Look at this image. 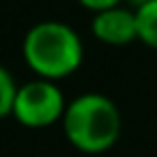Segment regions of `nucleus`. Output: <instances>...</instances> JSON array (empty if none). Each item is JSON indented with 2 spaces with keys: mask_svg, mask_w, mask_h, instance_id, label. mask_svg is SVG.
<instances>
[{
  "mask_svg": "<svg viewBox=\"0 0 157 157\" xmlns=\"http://www.w3.org/2000/svg\"><path fill=\"white\" fill-rule=\"evenodd\" d=\"M23 63L37 78L63 81L83 65V39L65 21H39L21 42Z\"/></svg>",
  "mask_w": 157,
  "mask_h": 157,
  "instance_id": "1",
  "label": "nucleus"
},
{
  "mask_svg": "<svg viewBox=\"0 0 157 157\" xmlns=\"http://www.w3.org/2000/svg\"><path fill=\"white\" fill-rule=\"evenodd\" d=\"M60 127L67 143L78 152L102 155L118 143L123 118L111 97L102 93H83L67 102Z\"/></svg>",
  "mask_w": 157,
  "mask_h": 157,
  "instance_id": "2",
  "label": "nucleus"
},
{
  "mask_svg": "<svg viewBox=\"0 0 157 157\" xmlns=\"http://www.w3.org/2000/svg\"><path fill=\"white\" fill-rule=\"evenodd\" d=\"M67 109V99L60 86L49 78H30L19 86L12 109V118L25 129H46L60 123Z\"/></svg>",
  "mask_w": 157,
  "mask_h": 157,
  "instance_id": "3",
  "label": "nucleus"
},
{
  "mask_svg": "<svg viewBox=\"0 0 157 157\" xmlns=\"http://www.w3.org/2000/svg\"><path fill=\"white\" fill-rule=\"evenodd\" d=\"M90 33L97 42L106 46H127L139 42V25H136V10L127 5H118L93 14Z\"/></svg>",
  "mask_w": 157,
  "mask_h": 157,
  "instance_id": "4",
  "label": "nucleus"
},
{
  "mask_svg": "<svg viewBox=\"0 0 157 157\" xmlns=\"http://www.w3.org/2000/svg\"><path fill=\"white\" fill-rule=\"evenodd\" d=\"M136 10V25H139V42L148 49L157 51V0H150Z\"/></svg>",
  "mask_w": 157,
  "mask_h": 157,
  "instance_id": "5",
  "label": "nucleus"
},
{
  "mask_svg": "<svg viewBox=\"0 0 157 157\" xmlns=\"http://www.w3.org/2000/svg\"><path fill=\"white\" fill-rule=\"evenodd\" d=\"M16 90H19V86H16L12 72L5 67V65H0V120L7 118V116H12Z\"/></svg>",
  "mask_w": 157,
  "mask_h": 157,
  "instance_id": "6",
  "label": "nucleus"
},
{
  "mask_svg": "<svg viewBox=\"0 0 157 157\" xmlns=\"http://www.w3.org/2000/svg\"><path fill=\"white\" fill-rule=\"evenodd\" d=\"M78 5L88 10L90 14H97V12H104V10H111V7H118V5H125V0H76Z\"/></svg>",
  "mask_w": 157,
  "mask_h": 157,
  "instance_id": "7",
  "label": "nucleus"
},
{
  "mask_svg": "<svg viewBox=\"0 0 157 157\" xmlns=\"http://www.w3.org/2000/svg\"><path fill=\"white\" fill-rule=\"evenodd\" d=\"M129 7H141V5H146V2H150V0H125Z\"/></svg>",
  "mask_w": 157,
  "mask_h": 157,
  "instance_id": "8",
  "label": "nucleus"
}]
</instances>
